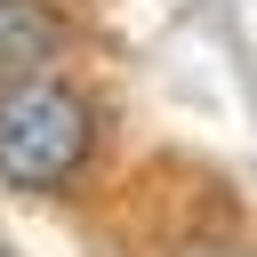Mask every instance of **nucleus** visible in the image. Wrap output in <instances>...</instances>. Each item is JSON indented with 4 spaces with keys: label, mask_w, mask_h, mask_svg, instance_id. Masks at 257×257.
I'll use <instances>...</instances> for the list:
<instances>
[{
    "label": "nucleus",
    "mask_w": 257,
    "mask_h": 257,
    "mask_svg": "<svg viewBox=\"0 0 257 257\" xmlns=\"http://www.w3.org/2000/svg\"><path fill=\"white\" fill-rule=\"evenodd\" d=\"M88 153H96V112L80 88H64L56 72L0 88V185L56 193L88 169Z\"/></svg>",
    "instance_id": "nucleus-1"
},
{
    "label": "nucleus",
    "mask_w": 257,
    "mask_h": 257,
    "mask_svg": "<svg viewBox=\"0 0 257 257\" xmlns=\"http://www.w3.org/2000/svg\"><path fill=\"white\" fill-rule=\"evenodd\" d=\"M64 40H72V24L56 0H0V88L40 80L64 56Z\"/></svg>",
    "instance_id": "nucleus-2"
}]
</instances>
